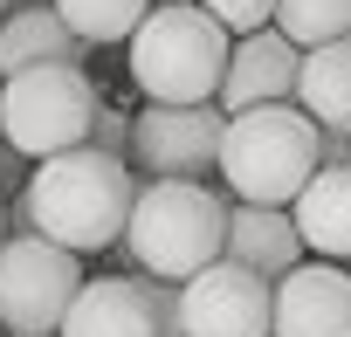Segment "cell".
<instances>
[{"instance_id":"19","label":"cell","mask_w":351,"mask_h":337,"mask_svg":"<svg viewBox=\"0 0 351 337\" xmlns=\"http://www.w3.org/2000/svg\"><path fill=\"white\" fill-rule=\"evenodd\" d=\"M90 151H104V158H124V151H131V110L104 103V110H97V124H90Z\"/></svg>"},{"instance_id":"12","label":"cell","mask_w":351,"mask_h":337,"mask_svg":"<svg viewBox=\"0 0 351 337\" xmlns=\"http://www.w3.org/2000/svg\"><path fill=\"white\" fill-rule=\"evenodd\" d=\"M289 221H296V241L310 262H351V173H330L317 165V179L289 200Z\"/></svg>"},{"instance_id":"18","label":"cell","mask_w":351,"mask_h":337,"mask_svg":"<svg viewBox=\"0 0 351 337\" xmlns=\"http://www.w3.org/2000/svg\"><path fill=\"white\" fill-rule=\"evenodd\" d=\"M200 14H214L228 35H255V28H276V0H193Z\"/></svg>"},{"instance_id":"6","label":"cell","mask_w":351,"mask_h":337,"mask_svg":"<svg viewBox=\"0 0 351 337\" xmlns=\"http://www.w3.org/2000/svg\"><path fill=\"white\" fill-rule=\"evenodd\" d=\"M83 289V262L42 234H14L0 248V330L8 337H56Z\"/></svg>"},{"instance_id":"24","label":"cell","mask_w":351,"mask_h":337,"mask_svg":"<svg viewBox=\"0 0 351 337\" xmlns=\"http://www.w3.org/2000/svg\"><path fill=\"white\" fill-rule=\"evenodd\" d=\"M152 8H180V0H152Z\"/></svg>"},{"instance_id":"23","label":"cell","mask_w":351,"mask_h":337,"mask_svg":"<svg viewBox=\"0 0 351 337\" xmlns=\"http://www.w3.org/2000/svg\"><path fill=\"white\" fill-rule=\"evenodd\" d=\"M14 8H21V0H0V14H14Z\"/></svg>"},{"instance_id":"9","label":"cell","mask_w":351,"mask_h":337,"mask_svg":"<svg viewBox=\"0 0 351 337\" xmlns=\"http://www.w3.org/2000/svg\"><path fill=\"white\" fill-rule=\"evenodd\" d=\"M269 337H351V269L296 262L269 289Z\"/></svg>"},{"instance_id":"1","label":"cell","mask_w":351,"mask_h":337,"mask_svg":"<svg viewBox=\"0 0 351 337\" xmlns=\"http://www.w3.org/2000/svg\"><path fill=\"white\" fill-rule=\"evenodd\" d=\"M131 200H138V173L131 165L76 145V151L42 158L28 173V186L14 193V227L42 234V241H56V248H69L83 262V255H104V248L124 241Z\"/></svg>"},{"instance_id":"15","label":"cell","mask_w":351,"mask_h":337,"mask_svg":"<svg viewBox=\"0 0 351 337\" xmlns=\"http://www.w3.org/2000/svg\"><path fill=\"white\" fill-rule=\"evenodd\" d=\"M296 110H303L317 131H351V42L303 49V69H296Z\"/></svg>"},{"instance_id":"10","label":"cell","mask_w":351,"mask_h":337,"mask_svg":"<svg viewBox=\"0 0 351 337\" xmlns=\"http://www.w3.org/2000/svg\"><path fill=\"white\" fill-rule=\"evenodd\" d=\"M296 69L303 55L276 35V28H255V35H234L228 49V69H221V117H241V110H276V103H296Z\"/></svg>"},{"instance_id":"16","label":"cell","mask_w":351,"mask_h":337,"mask_svg":"<svg viewBox=\"0 0 351 337\" xmlns=\"http://www.w3.org/2000/svg\"><path fill=\"white\" fill-rule=\"evenodd\" d=\"M56 21L83 42V49H110V42H131L138 21L152 14V0H49Z\"/></svg>"},{"instance_id":"21","label":"cell","mask_w":351,"mask_h":337,"mask_svg":"<svg viewBox=\"0 0 351 337\" xmlns=\"http://www.w3.org/2000/svg\"><path fill=\"white\" fill-rule=\"evenodd\" d=\"M21 186H28V158L0 145V193H21Z\"/></svg>"},{"instance_id":"8","label":"cell","mask_w":351,"mask_h":337,"mask_svg":"<svg viewBox=\"0 0 351 337\" xmlns=\"http://www.w3.org/2000/svg\"><path fill=\"white\" fill-rule=\"evenodd\" d=\"M180 323L186 337H269V282L234 262H214L180 282Z\"/></svg>"},{"instance_id":"5","label":"cell","mask_w":351,"mask_h":337,"mask_svg":"<svg viewBox=\"0 0 351 337\" xmlns=\"http://www.w3.org/2000/svg\"><path fill=\"white\" fill-rule=\"evenodd\" d=\"M104 110V90L76 69V62H49V69H21L0 83V145L21 151L28 165L62 158L76 145H90V124Z\"/></svg>"},{"instance_id":"11","label":"cell","mask_w":351,"mask_h":337,"mask_svg":"<svg viewBox=\"0 0 351 337\" xmlns=\"http://www.w3.org/2000/svg\"><path fill=\"white\" fill-rule=\"evenodd\" d=\"M221 262H234V269H248V275H262L269 289L303 262V241H296V221H289V207H241V200H228V241H221Z\"/></svg>"},{"instance_id":"7","label":"cell","mask_w":351,"mask_h":337,"mask_svg":"<svg viewBox=\"0 0 351 337\" xmlns=\"http://www.w3.org/2000/svg\"><path fill=\"white\" fill-rule=\"evenodd\" d=\"M221 103H145L131 117V151L124 165L145 179H200L221 165Z\"/></svg>"},{"instance_id":"3","label":"cell","mask_w":351,"mask_h":337,"mask_svg":"<svg viewBox=\"0 0 351 337\" xmlns=\"http://www.w3.org/2000/svg\"><path fill=\"white\" fill-rule=\"evenodd\" d=\"M234 35L200 14L193 0L180 8H152L138 21V35L124 42L131 55V83L145 90V103H214L221 97V69H228Z\"/></svg>"},{"instance_id":"14","label":"cell","mask_w":351,"mask_h":337,"mask_svg":"<svg viewBox=\"0 0 351 337\" xmlns=\"http://www.w3.org/2000/svg\"><path fill=\"white\" fill-rule=\"evenodd\" d=\"M83 55H90V49L56 21L49 0H21V8L0 21V83L21 76V69H49V62H76V69H83Z\"/></svg>"},{"instance_id":"20","label":"cell","mask_w":351,"mask_h":337,"mask_svg":"<svg viewBox=\"0 0 351 337\" xmlns=\"http://www.w3.org/2000/svg\"><path fill=\"white\" fill-rule=\"evenodd\" d=\"M317 165L351 173V131H317Z\"/></svg>"},{"instance_id":"2","label":"cell","mask_w":351,"mask_h":337,"mask_svg":"<svg viewBox=\"0 0 351 337\" xmlns=\"http://www.w3.org/2000/svg\"><path fill=\"white\" fill-rule=\"evenodd\" d=\"M228 241V200L200 179H145L124 221V255L138 262L131 275H158V282H193L200 269L221 262Z\"/></svg>"},{"instance_id":"22","label":"cell","mask_w":351,"mask_h":337,"mask_svg":"<svg viewBox=\"0 0 351 337\" xmlns=\"http://www.w3.org/2000/svg\"><path fill=\"white\" fill-rule=\"evenodd\" d=\"M21 227H14V193H0V248H8Z\"/></svg>"},{"instance_id":"13","label":"cell","mask_w":351,"mask_h":337,"mask_svg":"<svg viewBox=\"0 0 351 337\" xmlns=\"http://www.w3.org/2000/svg\"><path fill=\"white\" fill-rule=\"evenodd\" d=\"M56 337H152V310L138 275H90Z\"/></svg>"},{"instance_id":"4","label":"cell","mask_w":351,"mask_h":337,"mask_svg":"<svg viewBox=\"0 0 351 337\" xmlns=\"http://www.w3.org/2000/svg\"><path fill=\"white\" fill-rule=\"evenodd\" d=\"M221 186L241 207H289L317 179V124L296 103L276 110H241L221 131Z\"/></svg>"},{"instance_id":"17","label":"cell","mask_w":351,"mask_h":337,"mask_svg":"<svg viewBox=\"0 0 351 337\" xmlns=\"http://www.w3.org/2000/svg\"><path fill=\"white\" fill-rule=\"evenodd\" d=\"M276 35L296 55L324 42H351V0H276Z\"/></svg>"}]
</instances>
